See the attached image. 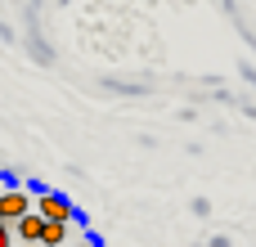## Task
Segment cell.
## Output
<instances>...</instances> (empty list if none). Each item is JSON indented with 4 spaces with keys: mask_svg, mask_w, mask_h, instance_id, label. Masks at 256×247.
Returning <instances> with one entry per match:
<instances>
[{
    "mask_svg": "<svg viewBox=\"0 0 256 247\" xmlns=\"http://www.w3.org/2000/svg\"><path fill=\"white\" fill-rule=\"evenodd\" d=\"M32 207H36V194H32V189H14V184L0 189V220L14 225V220H18L22 212H32Z\"/></svg>",
    "mask_w": 256,
    "mask_h": 247,
    "instance_id": "obj_1",
    "label": "cell"
},
{
    "mask_svg": "<svg viewBox=\"0 0 256 247\" xmlns=\"http://www.w3.org/2000/svg\"><path fill=\"white\" fill-rule=\"evenodd\" d=\"M36 212L45 216V220H76V207L63 198V194H36Z\"/></svg>",
    "mask_w": 256,
    "mask_h": 247,
    "instance_id": "obj_2",
    "label": "cell"
},
{
    "mask_svg": "<svg viewBox=\"0 0 256 247\" xmlns=\"http://www.w3.org/2000/svg\"><path fill=\"white\" fill-rule=\"evenodd\" d=\"M40 230H45V216H40L36 207L14 220V238H18V243H40Z\"/></svg>",
    "mask_w": 256,
    "mask_h": 247,
    "instance_id": "obj_3",
    "label": "cell"
},
{
    "mask_svg": "<svg viewBox=\"0 0 256 247\" xmlns=\"http://www.w3.org/2000/svg\"><path fill=\"white\" fill-rule=\"evenodd\" d=\"M68 225H72V220H45V230H40V243H45V247L68 243V238H72V234H68Z\"/></svg>",
    "mask_w": 256,
    "mask_h": 247,
    "instance_id": "obj_4",
    "label": "cell"
},
{
    "mask_svg": "<svg viewBox=\"0 0 256 247\" xmlns=\"http://www.w3.org/2000/svg\"><path fill=\"white\" fill-rule=\"evenodd\" d=\"M9 238H14V225H9V220H0V247H9Z\"/></svg>",
    "mask_w": 256,
    "mask_h": 247,
    "instance_id": "obj_5",
    "label": "cell"
},
{
    "mask_svg": "<svg viewBox=\"0 0 256 247\" xmlns=\"http://www.w3.org/2000/svg\"><path fill=\"white\" fill-rule=\"evenodd\" d=\"M0 189H4V180H0Z\"/></svg>",
    "mask_w": 256,
    "mask_h": 247,
    "instance_id": "obj_6",
    "label": "cell"
}]
</instances>
